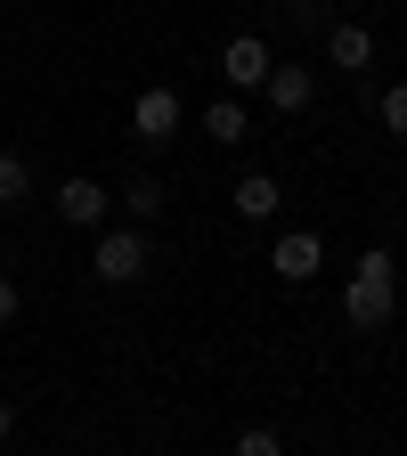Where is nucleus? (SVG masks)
<instances>
[{"label":"nucleus","instance_id":"f257e3e1","mask_svg":"<svg viewBox=\"0 0 407 456\" xmlns=\"http://www.w3.org/2000/svg\"><path fill=\"white\" fill-rule=\"evenodd\" d=\"M342 318H351L359 334H383V326H391V253H383V245L359 253L351 285H342Z\"/></svg>","mask_w":407,"mask_h":456},{"label":"nucleus","instance_id":"f03ea898","mask_svg":"<svg viewBox=\"0 0 407 456\" xmlns=\"http://www.w3.org/2000/svg\"><path fill=\"white\" fill-rule=\"evenodd\" d=\"M90 277L98 285H139L147 277V237H139V228H106L98 253H90Z\"/></svg>","mask_w":407,"mask_h":456},{"label":"nucleus","instance_id":"7ed1b4c3","mask_svg":"<svg viewBox=\"0 0 407 456\" xmlns=\"http://www.w3.org/2000/svg\"><path fill=\"white\" fill-rule=\"evenodd\" d=\"M180 123H188V106H180V90H171V82H155V90L131 98V131H139V139H180Z\"/></svg>","mask_w":407,"mask_h":456},{"label":"nucleus","instance_id":"20e7f679","mask_svg":"<svg viewBox=\"0 0 407 456\" xmlns=\"http://www.w3.org/2000/svg\"><path fill=\"white\" fill-rule=\"evenodd\" d=\"M269 66H277V57H269V41H261V33H237V41L220 49V82H228V90H261V82H269Z\"/></svg>","mask_w":407,"mask_h":456},{"label":"nucleus","instance_id":"39448f33","mask_svg":"<svg viewBox=\"0 0 407 456\" xmlns=\"http://www.w3.org/2000/svg\"><path fill=\"white\" fill-rule=\"evenodd\" d=\"M269 269H277L285 285H310V277L326 269V245L310 237V228H285V237H277V253H269Z\"/></svg>","mask_w":407,"mask_h":456},{"label":"nucleus","instance_id":"423d86ee","mask_svg":"<svg viewBox=\"0 0 407 456\" xmlns=\"http://www.w3.org/2000/svg\"><path fill=\"white\" fill-rule=\"evenodd\" d=\"M261 90H269V106H277V114H310L318 74H310V66H269V82H261Z\"/></svg>","mask_w":407,"mask_h":456},{"label":"nucleus","instance_id":"0eeeda50","mask_svg":"<svg viewBox=\"0 0 407 456\" xmlns=\"http://www.w3.org/2000/svg\"><path fill=\"white\" fill-rule=\"evenodd\" d=\"M57 220H66V228H98L106 220V188L98 180H66V188H57Z\"/></svg>","mask_w":407,"mask_h":456},{"label":"nucleus","instance_id":"6e6552de","mask_svg":"<svg viewBox=\"0 0 407 456\" xmlns=\"http://www.w3.org/2000/svg\"><path fill=\"white\" fill-rule=\"evenodd\" d=\"M326 57H334L342 74H367V66H375V33H367V25H334V33H326Z\"/></svg>","mask_w":407,"mask_h":456},{"label":"nucleus","instance_id":"1a4fd4ad","mask_svg":"<svg viewBox=\"0 0 407 456\" xmlns=\"http://www.w3.org/2000/svg\"><path fill=\"white\" fill-rule=\"evenodd\" d=\"M277 204H285V196H277L269 171H245V180H237V220H253V228H261V220H277Z\"/></svg>","mask_w":407,"mask_h":456},{"label":"nucleus","instance_id":"9d476101","mask_svg":"<svg viewBox=\"0 0 407 456\" xmlns=\"http://www.w3.org/2000/svg\"><path fill=\"white\" fill-rule=\"evenodd\" d=\"M245 131H253V114H245L237 98H212V106H204V139H212V147H237Z\"/></svg>","mask_w":407,"mask_h":456},{"label":"nucleus","instance_id":"9b49d317","mask_svg":"<svg viewBox=\"0 0 407 456\" xmlns=\"http://www.w3.org/2000/svg\"><path fill=\"white\" fill-rule=\"evenodd\" d=\"M25 188H33V163L0 147V204H25Z\"/></svg>","mask_w":407,"mask_h":456},{"label":"nucleus","instance_id":"f8f14e48","mask_svg":"<svg viewBox=\"0 0 407 456\" xmlns=\"http://www.w3.org/2000/svg\"><path fill=\"white\" fill-rule=\"evenodd\" d=\"M123 204H131V220H155V212H163V188H155V180H131Z\"/></svg>","mask_w":407,"mask_h":456},{"label":"nucleus","instance_id":"ddd939ff","mask_svg":"<svg viewBox=\"0 0 407 456\" xmlns=\"http://www.w3.org/2000/svg\"><path fill=\"white\" fill-rule=\"evenodd\" d=\"M383 131H391V139H407V82H391V90H383Z\"/></svg>","mask_w":407,"mask_h":456},{"label":"nucleus","instance_id":"4468645a","mask_svg":"<svg viewBox=\"0 0 407 456\" xmlns=\"http://www.w3.org/2000/svg\"><path fill=\"white\" fill-rule=\"evenodd\" d=\"M237 448H245V456H277V448H285V440H277V432H261V424H253V432H245V440H237Z\"/></svg>","mask_w":407,"mask_h":456},{"label":"nucleus","instance_id":"2eb2a0df","mask_svg":"<svg viewBox=\"0 0 407 456\" xmlns=\"http://www.w3.org/2000/svg\"><path fill=\"white\" fill-rule=\"evenodd\" d=\"M17 302H25V294H17V277H9V269H0V326H9V318H17Z\"/></svg>","mask_w":407,"mask_h":456},{"label":"nucleus","instance_id":"dca6fc26","mask_svg":"<svg viewBox=\"0 0 407 456\" xmlns=\"http://www.w3.org/2000/svg\"><path fill=\"white\" fill-rule=\"evenodd\" d=\"M17 432V408H9V399H0V440H9Z\"/></svg>","mask_w":407,"mask_h":456},{"label":"nucleus","instance_id":"f3484780","mask_svg":"<svg viewBox=\"0 0 407 456\" xmlns=\"http://www.w3.org/2000/svg\"><path fill=\"white\" fill-rule=\"evenodd\" d=\"M0 220H9V204H0Z\"/></svg>","mask_w":407,"mask_h":456}]
</instances>
